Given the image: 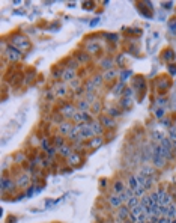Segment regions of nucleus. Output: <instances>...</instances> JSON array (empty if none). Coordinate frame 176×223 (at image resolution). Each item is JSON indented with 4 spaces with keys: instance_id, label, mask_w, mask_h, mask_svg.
<instances>
[{
    "instance_id": "54",
    "label": "nucleus",
    "mask_w": 176,
    "mask_h": 223,
    "mask_svg": "<svg viewBox=\"0 0 176 223\" xmlns=\"http://www.w3.org/2000/svg\"><path fill=\"white\" fill-rule=\"evenodd\" d=\"M78 83H80V81L74 78V80H72V83H71V86H72V87H77V89H78Z\"/></svg>"
},
{
    "instance_id": "49",
    "label": "nucleus",
    "mask_w": 176,
    "mask_h": 223,
    "mask_svg": "<svg viewBox=\"0 0 176 223\" xmlns=\"http://www.w3.org/2000/svg\"><path fill=\"white\" fill-rule=\"evenodd\" d=\"M125 90H127V92H125V96L130 98V96L133 95V90H134V89H130V87H128V89H125Z\"/></svg>"
},
{
    "instance_id": "33",
    "label": "nucleus",
    "mask_w": 176,
    "mask_h": 223,
    "mask_svg": "<svg viewBox=\"0 0 176 223\" xmlns=\"http://www.w3.org/2000/svg\"><path fill=\"white\" fill-rule=\"evenodd\" d=\"M91 80H92V81H94V84H95V86L98 87V86H100V84L103 83V80H104V77H103V75H95V77H92Z\"/></svg>"
},
{
    "instance_id": "8",
    "label": "nucleus",
    "mask_w": 176,
    "mask_h": 223,
    "mask_svg": "<svg viewBox=\"0 0 176 223\" xmlns=\"http://www.w3.org/2000/svg\"><path fill=\"white\" fill-rule=\"evenodd\" d=\"M158 194H160V202H158V205H164V206H169L172 202H170V194L167 193V191H164L163 188H160L158 190Z\"/></svg>"
},
{
    "instance_id": "13",
    "label": "nucleus",
    "mask_w": 176,
    "mask_h": 223,
    "mask_svg": "<svg viewBox=\"0 0 176 223\" xmlns=\"http://www.w3.org/2000/svg\"><path fill=\"white\" fill-rule=\"evenodd\" d=\"M100 122L103 124V127H109V128H113V127H116V122H115V119H112L110 116H106V115H103V116L100 118Z\"/></svg>"
},
{
    "instance_id": "59",
    "label": "nucleus",
    "mask_w": 176,
    "mask_h": 223,
    "mask_svg": "<svg viewBox=\"0 0 176 223\" xmlns=\"http://www.w3.org/2000/svg\"><path fill=\"white\" fill-rule=\"evenodd\" d=\"M137 223H146V221H137Z\"/></svg>"
},
{
    "instance_id": "20",
    "label": "nucleus",
    "mask_w": 176,
    "mask_h": 223,
    "mask_svg": "<svg viewBox=\"0 0 176 223\" xmlns=\"http://www.w3.org/2000/svg\"><path fill=\"white\" fill-rule=\"evenodd\" d=\"M140 173H143L145 176H155V169L151 167V166H143Z\"/></svg>"
},
{
    "instance_id": "26",
    "label": "nucleus",
    "mask_w": 176,
    "mask_h": 223,
    "mask_svg": "<svg viewBox=\"0 0 176 223\" xmlns=\"http://www.w3.org/2000/svg\"><path fill=\"white\" fill-rule=\"evenodd\" d=\"M140 203L143 205V206H146V208H149L151 205H152V200H151V196H143V197H140Z\"/></svg>"
},
{
    "instance_id": "53",
    "label": "nucleus",
    "mask_w": 176,
    "mask_h": 223,
    "mask_svg": "<svg viewBox=\"0 0 176 223\" xmlns=\"http://www.w3.org/2000/svg\"><path fill=\"white\" fill-rule=\"evenodd\" d=\"M87 48H89L91 51H97V50H98V45H91V44H89V45H87Z\"/></svg>"
},
{
    "instance_id": "58",
    "label": "nucleus",
    "mask_w": 176,
    "mask_h": 223,
    "mask_svg": "<svg viewBox=\"0 0 176 223\" xmlns=\"http://www.w3.org/2000/svg\"><path fill=\"white\" fill-rule=\"evenodd\" d=\"M172 223H176V218H175V220H172Z\"/></svg>"
},
{
    "instance_id": "15",
    "label": "nucleus",
    "mask_w": 176,
    "mask_h": 223,
    "mask_svg": "<svg viewBox=\"0 0 176 223\" xmlns=\"http://www.w3.org/2000/svg\"><path fill=\"white\" fill-rule=\"evenodd\" d=\"M72 152H74V149H72L71 146L63 145L62 148H59V154H60L62 157H65V158H69V157L72 155Z\"/></svg>"
},
{
    "instance_id": "60",
    "label": "nucleus",
    "mask_w": 176,
    "mask_h": 223,
    "mask_svg": "<svg viewBox=\"0 0 176 223\" xmlns=\"http://www.w3.org/2000/svg\"><path fill=\"white\" fill-rule=\"evenodd\" d=\"M128 223H131V221H128Z\"/></svg>"
},
{
    "instance_id": "1",
    "label": "nucleus",
    "mask_w": 176,
    "mask_h": 223,
    "mask_svg": "<svg viewBox=\"0 0 176 223\" xmlns=\"http://www.w3.org/2000/svg\"><path fill=\"white\" fill-rule=\"evenodd\" d=\"M166 158H164V155H163V152H161V146H160V143H155V145H152V163H154V166L155 167H164L166 166Z\"/></svg>"
},
{
    "instance_id": "23",
    "label": "nucleus",
    "mask_w": 176,
    "mask_h": 223,
    "mask_svg": "<svg viewBox=\"0 0 176 223\" xmlns=\"http://www.w3.org/2000/svg\"><path fill=\"white\" fill-rule=\"evenodd\" d=\"M116 75H118V71H116V69H109V71L104 72L103 77H104V80H112V78H115Z\"/></svg>"
},
{
    "instance_id": "10",
    "label": "nucleus",
    "mask_w": 176,
    "mask_h": 223,
    "mask_svg": "<svg viewBox=\"0 0 176 223\" xmlns=\"http://www.w3.org/2000/svg\"><path fill=\"white\" fill-rule=\"evenodd\" d=\"M75 78V69L74 68H65V71H63V74H62V80L63 81H72Z\"/></svg>"
},
{
    "instance_id": "31",
    "label": "nucleus",
    "mask_w": 176,
    "mask_h": 223,
    "mask_svg": "<svg viewBox=\"0 0 176 223\" xmlns=\"http://www.w3.org/2000/svg\"><path fill=\"white\" fill-rule=\"evenodd\" d=\"M169 139L172 142H176V127H170L169 128Z\"/></svg>"
},
{
    "instance_id": "19",
    "label": "nucleus",
    "mask_w": 176,
    "mask_h": 223,
    "mask_svg": "<svg viewBox=\"0 0 176 223\" xmlns=\"http://www.w3.org/2000/svg\"><path fill=\"white\" fill-rule=\"evenodd\" d=\"M125 203H127V206H128L130 209H133L134 206H137V205L140 203V197H137V196H133V197H130V199H128Z\"/></svg>"
},
{
    "instance_id": "3",
    "label": "nucleus",
    "mask_w": 176,
    "mask_h": 223,
    "mask_svg": "<svg viewBox=\"0 0 176 223\" xmlns=\"http://www.w3.org/2000/svg\"><path fill=\"white\" fill-rule=\"evenodd\" d=\"M11 45L15 47L17 50H21V48L26 50V48L30 47L29 41H27L24 36H21V35H15V36H12V39H11Z\"/></svg>"
},
{
    "instance_id": "37",
    "label": "nucleus",
    "mask_w": 176,
    "mask_h": 223,
    "mask_svg": "<svg viewBox=\"0 0 176 223\" xmlns=\"http://www.w3.org/2000/svg\"><path fill=\"white\" fill-rule=\"evenodd\" d=\"M151 200H152V203H158V202H160V194H158V191L151 193Z\"/></svg>"
},
{
    "instance_id": "9",
    "label": "nucleus",
    "mask_w": 176,
    "mask_h": 223,
    "mask_svg": "<svg viewBox=\"0 0 176 223\" xmlns=\"http://www.w3.org/2000/svg\"><path fill=\"white\" fill-rule=\"evenodd\" d=\"M107 200H109L110 206H113V208H119V206H122V205H124V200L121 199V196H119V194H112V196H109V197H107Z\"/></svg>"
},
{
    "instance_id": "2",
    "label": "nucleus",
    "mask_w": 176,
    "mask_h": 223,
    "mask_svg": "<svg viewBox=\"0 0 176 223\" xmlns=\"http://www.w3.org/2000/svg\"><path fill=\"white\" fill-rule=\"evenodd\" d=\"M160 146H161V152H163L164 158H166V160H170V158H172V155H173V154H172V151H173L172 140H170V139H167V137H164V139H161Z\"/></svg>"
},
{
    "instance_id": "11",
    "label": "nucleus",
    "mask_w": 176,
    "mask_h": 223,
    "mask_svg": "<svg viewBox=\"0 0 176 223\" xmlns=\"http://www.w3.org/2000/svg\"><path fill=\"white\" fill-rule=\"evenodd\" d=\"M89 125H91V128H92V131H94V136H101V134L104 133V127H103L101 122L92 121V122H89Z\"/></svg>"
},
{
    "instance_id": "40",
    "label": "nucleus",
    "mask_w": 176,
    "mask_h": 223,
    "mask_svg": "<svg viewBox=\"0 0 176 223\" xmlns=\"http://www.w3.org/2000/svg\"><path fill=\"white\" fill-rule=\"evenodd\" d=\"M169 29H170V33L176 35V20H175V21H170V23H169Z\"/></svg>"
},
{
    "instance_id": "42",
    "label": "nucleus",
    "mask_w": 176,
    "mask_h": 223,
    "mask_svg": "<svg viewBox=\"0 0 176 223\" xmlns=\"http://www.w3.org/2000/svg\"><path fill=\"white\" fill-rule=\"evenodd\" d=\"M122 89H124V81H121V83L115 87V93H116V95H118V93H121V92H122Z\"/></svg>"
},
{
    "instance_id": "57",
    "label": "nucleus",
    "mask_w": 176,
    "mask_h": 223,
    "mask_svg": "<svg viewBox=\"0 0 176 223\" xmlns=\"http://www.w3.org/2000/svg\"><path fill=\"white\" fill-rule=\"evenodd\" d=\"M21 158L24 160V155H23V154H18V155H17V160H21Z\"/></svg>"
},
{
    "instance_id": "7",
    "label": "nucleus",
    "mask_w": 176,
    "mask_h": 223,
    "mask_svg": "<svg viewBox=\"0 0 176 223\" xmlns=\"http://www.w3.org/2000/svg\"><path fill=\"white\" fill-rule=\"evenodd\" d=\"M118 209H119V211H118V218H119L121 221H124V220H128V218H130L131 209H130L127 205H122V206H119Z\"/></svg>"
},
{
    "instance_id": "47",
    "label": "nucleus",
    "mask_w": 176,
    "mask_h": 223,
    "mask_svg": "<svg viewBox=\"0 0 176 223\" xmlns=\"http://www.w3.org/2000/svg\"><path fill=\"white\" fill-rule=\"evenodd\" d=\"M169 71H170L172 75H175V74H176V65H170V66H169Z\"/></svg>"
},
{
    "instance_id": "39",
    "label": "nucleus",
    "mask_w": 176,
    "mask_h": 223,
    "mask_svg": "<svg viewBox=\"0 0 176 223\" xmlns=\"http://www.w3.org/2000/svg\"><path fill=\"white\" fill-rule=\"evenodd\" d=\"M131 75H133L131 71H124V72H121V78H122V81L128 80V77H131Z\"/></svg>"
},
{
    "instance_id": "6",
    "label": "nucleus",
    "mask_w": 176,
    "mask_h": 223,
    "mask_svg": "<svg viewBox=\"0 0 176 223\" xmlns=\"http://www.w3.org/2000/svg\"><path fill=\"white\" fill-rule=\"evenodd\" d=\"M6 56H8V59H9L11 62H15V60H20V57H21V51L17 50L15 47L9 45V47L6 48Z\"/></svg>"
},
{
    "instance_id": "14",
    "label": "nucleus",
    "mask_w": 176,
    "mask_h": 223,
    "mask_svg": "<svg viewBox=\"0 0 176 223\" xmlns=\"http://www.w3.org/2000/svg\"><path fill=\"white\" fill-rule=\"evenodd\" d=\"M14 185H15V182L11 181L9 178H2V191H3V193L8 191V190H12Z\"/></svg>"
},
{
    "instance_id": "41",
    "label": "nucleus",
    "mask_w": 176,
    "mask_h": 223,
    "mask_svg": "<svg viewBox=\"0 0 176 223\" xmlns=\"http://www.w3.org/2000/svg\"><path fill=\"white\" fill-rule=\"evenodd\" d=\"M41 146H42V148H44V149H45V152H47V151H48V149H50V148H51V146H50V143H48V140H47V139H42V140H41Z\"/></svg>"
},
{
    "instance_id": "25",
    "label": "nucleus",
    "mask_w": 176,
    "mask_h": 223,
    "mask_svg": "<svg viewBox=\"0 0 176 223\" xmlns=\"http://www.w3.org/2000/svg\"><path fill=\"white\" fill-rule=\"evenodd\" d=\"M101 145H103V137H101V136H95V139L91 140V146H92V148H98V146H101Z\"/></svg>"
},
{
    "instance_id": "27",
    "label": "nucleus",
    "mask_w": 176,
    "mask_h": 223,
    "mask_svg": "<svg viewBox=\"0 0 176 223\" xmlns=\"http://www.w3.org/2000/svg\"><path fill=\"white\" fill-rule=\"evenodd\" d=\"M164 113H166L164 107H155V118L157 119H163L164 118Z\"/></svg>"
},
{
    "instance_id": "52",
    "label": "nucleus",
    "mask_w": 176,
    "mask_h": 223,
    "mask_svg": "<svg viewBox=\"0 0 176 223\" xmlns=\"http://www.w3.org/2000/svg\"><path fill=\"white\" fill-rule=\"evenodd\" d=\"M50 161H51V158H47V160H42V166H44V167H47V166H50Z\"/></svg>"
},
{
    "instance_id": "45",
    "label": "nucleus",
    "mask_w": 176,
    "mask_h": 223,
    "mask_svg": "<svg viewBox=\"0 0 176 223\" xmlns=\"http://www.w3.org/2000/svg\"><path fill=\"white\" fill-rule=\"evenodd\" d=\"M56 154V148H50L48 151H47V155H48V158H53V155Z\"/></svg>"
},
{
    "instance_id": "56",
    "label": "nucleus",
    "mask_w": 176,
    "mask_h": 223,
    "mask_svg": "<svg viewBox=\"0 0 176 223\" xmlns=\"http://www.w3.org/2000/svg\"><path fill=\"white\" fill-rule=\"evenodd\" d=\"M107 38L112 39V41H116V39H118V35H107Z\"/></svg>"
},
{
    "instance_id": "55",
    "label": "nucleus",
    "mask_w": 176,
    "mask_h": 223,
    "mask_svg": "<svg viewBox=\"0 0 176 223\" xmlns=\"http://www.w3.org/2000/svg\"><path fill=\"white\" fill-rule=\"evenodd\" d=\"M98 23H100V18H95V20H92V21H91V26H97Z\"/></svg>"
},
{
    "instance_id": "36",
    "label": "nucleus",
    "mask_w": 176,
    "mask_h": 223,
    "mask_svg": "<svg viewBox=\"0 0 176 223\" xmlns=\"http://www.w3.org/2000/svg\"><path fill=\"white\" fill-rule=\"evenodd\" d=\"M134 196H137V197H143V196H145V188L139 185V187L134 190Z\"/></svg>"
},
{
    "instance_id": "16",
    "label": "nucleus",
    "mask_w": 176,
    "mask_h": 223,
    "mask_svg": "<svg viewBox=\"0 0 176 223\" xmlns=\"http://www.w3.org/2000/svg\"><path fill=\"white\" fill-rule=\"evenodd\" d=\"M77 108L80 110V112H87L91 108V102L89 101H86L84 98L83 99H78V102H77Z\"/></svg>"
},
{
    "instance_id": "35",
    "label": "nucleus",
    "mask_w": 176,
    "mask_h": 223,
    "mask_svg": "<svg viewBox=\"0 0 176 223\" xmlns=\"http://www.w3.org/2000/svg\"><path fill=\"white\" fill-rule=\"evenodd\" d=\"M53 143H54V146H56V148H62V146L65 145V143H63V139H62L60 136L54 137V142H53Z\"/></svg>"
},
{
    "instance_id": "43",
    "label": "nucleus",
    "mask_w": 176,
    "mask_h": 223,
    "mask_svg": "<svg viewBox=\"0 0 176 223\" xmlns=\"http://www.w3.org/2000/svg\"><path fill=\"white\" fill-rule=\"evenodd\" d=\"M164 57L166 59H175V54L172 50H169V51H164Z\"/></svg>"
},
{
    "instance_id": "18",
    "label": "nucleus",
    "mask_w": 176,
    "mask_h": 223,
    "mask_svg": "<svg viewBox=\"0 0 176 223\" xmlns=\"http://www.w3.org/2000/svg\"><path fill=\"white\" fill-rule=\"evenodd\" d=\"M137 187H139L137 176H136V175H130V176H128V188H131V190H136Z\"/></svg>"
},
{
    "instance_id": "22",
    "label": "nucleus",
    "mask_w": 176,
    "mask_h": 223,
    "mask_svg": "<svg viewBox=\"0 0 176 223\" xmlns=\"http://www.w3.org/2000/svg\"><path fill=\"white\" fill-rule=\"evenodd\" d=\"M125 188H127V187L124 185L122 181H116V182H115V187H113V191H115V194H121Z\"/></svg>"
},
{
    "instance_id": "34",
    "label": "nucleus",
    "mask_w": 176,
    "mask_h": 223,
    "mask_svg": "<svg viewBox=\"0 0 176 223\" xmlns=\"http://www.w3.org/2000/svg\"><path fill=\"white\" fill-rule=\"evenodd\" d=\"M166 102H167V99L160 96V98H157V99H155V107H164V105H166Z\"/></svg>"
},
{
    "instance_id": "21",
    "label": "nucleus",
    "mask_w": 176,
    "mask_h": 223,
    "mask_svg": "<svg viewBox=\"0 0 176 223\" xmlns=\"http://www.w3.org/2000/svg\"><path fill=\"white\" fill-rule=\"evenodd\" d=\"M29 181H30V178H29V175H23V176H20L18 179H17V185L18 187H26L27 184H29Z\"/></svg>"
},
{
    "instance_id": "28",
    "label": "nucleus",
    "mask_w": 176,
    "mask_h": 223,
    "mask_svg": "<svg viewBox=\"0 0 176 223\" xmlns=\"http://www.w3.org/2000/svg\"><path fill=\"white\" fill-rule=\"evenodd\" d=\"M68 161H69V164H78L80 163V155L77 152H72V155L68 158Z\"/></svg>"
},
{
    "instance_id": "4",
    "label": "nucleus",
    "mask_w": 176,
    "mask_h": 223,
    "mask_svg": "<svg viewBox=\"0 0 176 223\" xmlns=\"http://www.w3.org/2000/svg\"><path fill=\"white\" fill-rule=\"evenodd\" d=\"M75 108H77L75 105H72L71 102H66V104H63V105H62L60 113L63 115V118H66V119H72V118H74V115L77 113V110H75Z\"/></svg>"
},
{
    "instance_id": "17",
    "label": "nucleus",
    "mask_w": 176,
    "mask_h": 223,
    "mask_svg": "<svg viewBox=\"0 0 176 223\" xmlns=\"http://www.w3.org/2000/svg\"><path fill=\"white\" fill-rule=\"evenodd\" d=\"M119 196H121V199H122L124 202H127L130 197H133V196H134V190H131V188H128V187H127V188H125V190L119 194Z\"/></svg>"
},
{
    "instance_id": "24",
    "label": "nucleus",
    "mask_w": 176,
    "mask_h": 223,
    "mask_svg": "<svg viewBox=\"0 0 176 223\" xmlns=\"http://www.w3.org/2000/svg\"><path fill=\"white\" fill-rule=\"evenodd\" d=\"M101 66H103L106 71L113 69V60H112V59H104V60L101 62Z\"/></svg>"
},
{
    "instance_id": "44",
    "label": "nucleus",
    "mask_w": 176,
    "mask_h": 223,
    "mask_svg": "<svg viewBox=\"0 0 176 223\" xmlns=\"http://www.w3.org/2000/svg\"><path fill=\"white\" fill-rule=\"evenodd\" d=\"M172 220L173 218H170V217H160V221L158 223H172Z\"/></svg>"
},
{
    "instance_id": "46",
    "label": "nucleus",
    "mask_w": 176,
    "mask_h": 223,
    "mask_svg": "<svg viewBox=\"0 0 176 223\" xmlns=\"http://www.w3.org/2000/svg\"><path fill=\"white\" fill-rule=\"evenodd\" d=\"M92 108H94V112H97V113H100V112H101V105H100V102H95V104L92 105Z\"/></svg>"
},
{
    "instance_id": "5",
    "label": "nucleus",
    "mask_w": 176,
    "mask_h": 223,
    "mask_svg": "<svg viewBox=\"0 0 176 223\" xmlns=\"http://www.w3.org/2000/svg\"><path fill=\"white\" fill-rule=\"evenodd\" d=\"M72 121L77 122V124H89V122H92V121H91V116L87 115V112H80V110L74 115Z\"/></svg>"
},
{
    "instance_id": "29",
    "label": "nucleus",
    "mask_w": 176,
    "mask_h": 223,
    "mask_svg": "<svg viewBox=\"0 0 176 223\" xmlns=\"http://www.w3.org/2000/svg\"><path fill=\"white\" fill-rule=\"evenodd\" d=\"M84 89H86V92H95L97 86L94 84V81H92V80H89V81H86V86H84Z\"/></svg>"
},
{
    "instance_id": "51",
    "label": "nucleus",
    "mask_w": 176,
    "mask_h": 223,
    "mask_svg": "<svg viewBox=\"0 0 176 223\" xmlns=\"http://www.w3.org/2000/svg\"><path fill=\"white\" fill-rule=\"evenodd\" d=\"M128 105H130V98H125L122 101V107H128Z\"/></svg>"
},
{
    "instance_id": "30",
    "label": "nucleus",
    "mask_w": 176,
    "mask_h": 223,
    "mask_svg": "<svg viewBox=\"0 0 176 223\" xmlns=\"http://www.w3.org/2000/svg\"><path fill=\"white\" fill-rule=\"evenodd\" d=\"M56 95L57 96H65L66 95V87L63 84H59V87L56 89Z\"/></svg>"
},
{
    "instance_id": "32",
    "label": "nucleus",
    "mask_w": 176,
    "mask_h": 223,
    "mask_svg": "<svg viewBox=\"0 0 176 223\" xmlns=\"http://www.w3.org/2000/svg\"><path fill=\"white\" fill-rule=\"evenodd\" d=\"M107 113H109L110 116L116 118V116H119V115H121V110H118V108H115V107H110V108L107 110Z\"/></svg>"
},
{
    "instance_id": "50",
    "label": "nucleus",
    "mask_w": 176,
    "mask_h": 223,
    "mask_svg": "<svg viewBox=\"0 0 176 223\" xmlns=\"http://www.w3.org/2000/svg\"><path fill=\"white\" fill-rule=\"evenodd\" d=\"M163 6H164V9H172L173 3H172V2H169V3H163Z\"/></svg>"
},
{
    "instance_id": "48",
    "label": "nucleus",
    "mask_w": 176,
    "mask_h": 223,
    "mask_svg": "<svg viewBox=\"0 0 176 223\" xmlns=\"http://www.w3.org/2000/svg\"><path fill=\"white\" fill-rule=\"evenodd\" d=\"M78 59H80V60H83V62H86V60L89 59V57H87L84 53H80V54H78Z\"/></svg>"
},
{
    "instance_id": "12",
    "label": "nucleus",
    "mask_w": 176,
    "mask_h": 223,
    "mask_svg": "<svg viewBox=\"0 0 176 223\" xmlns=\"http://www.w3.org/2000/svg\"><path fill=\"white\" fill-rule=\"evenodd\" d=\"M72 127H74V125H71V122L63 121L62 124H59V133H60V134H68V136H69Z\"/></svg>"
},
{
    "instance_id": "38",
    "label": "nucleus",
    "mask_w": 176,
    "mask_h": 223,
    "mask_svg": "<svg viewBox=\"0 0 176 223\" xmlns=\"http://www.w3.org/2000/svg\"><path fill=\"white\" fill-rule=\"evenodd\" d=\"M86 101H89V102H92L94 99H95V92H86V98H84Z\"/></svg>"
}]
</instances>
